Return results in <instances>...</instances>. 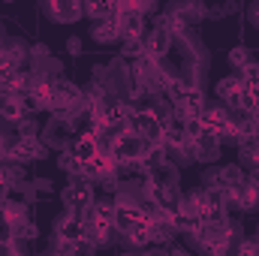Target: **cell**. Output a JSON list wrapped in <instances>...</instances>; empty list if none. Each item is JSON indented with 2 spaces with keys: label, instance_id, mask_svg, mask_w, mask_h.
<instances>
[{
  "label": "cell",
  "instance_id": "6da1fadb",
  "mask_svg": "<svg viewBox=\"0 0 259 256\" xmlns=\"http://www.w3.org/2000/svg\"><path fill=\"white\" fill-rule=\"evenodd\" d=\"M139 223H151V217L145 214V208L136 205V202H130V199H124V196H118L115 199V229L121 235H127L130 229L139 226Z\"/></svg>",
  "mask_w": 259,
  "mask_h": 256
},
{
  "label": "cell",
  "instance_id": "7a4b0ae2",
  "mask_svg": "<svg viewBox=\"0 0 259 256\" xmlns=\"http://www.w3.org/2000/svg\"><path fill=\"white\" fill-rule=\"evenodd\" d=\"M3 154L12 157V160H18V163H24V160H42V157L49 154V148H46L36 136H18L15 142H9V145L3 148Z\"/></svg>",
  "mask_w": 259,
  "mask_h": 256
},
{
  "label": "cell",
  "instance_id": "3957f363",
  "mask_svg": "<svg viewBox=\"0 0 259 256\" xmlns=\"http://www.w3.org/2000/svg\"><path fill=\"white\" fill-rule=\"evenodd\" d=\"M199 124H202L205 133H211V136H217V139H223V136H235V133H238L235 118H232L226 109H205L202 118H199Z\"/></svg>",
  "mask_w": 259,
  "mask_h": 256
},
{
  "label": "cell",
  "instance_id": "277c9868",
  "mask_svg": "<svg viewBox=\"0 0 259 256\" xmlns=\"http://www.w3.org/2000/svg\"><path fill=\"white\" fill-rule=\"evenodd\" d=\"M55 235L58 238H64V241H72V244H81L84 241V235H88V223H84V217L81 214H64L58 223H55Z\"/></svg>",
  "mask_w": 259,
  "mask_h": 256
},
{
  "label": "cell",
  "instance_id": "5b68a950",
  "mask_svg": "<svg viewBox=\"0 0 259 256\" xmlns=\"http://www.w3.org/2000/svg\"><path fill=\"white\" fill-rule=\"evenodd\" d=\"M169 49H172V33H169V30L163 27V21H160V24L148 33V39H145V55L154 58V61H160Z\"/></svg>",
  "mask_w": 259,
  "mask_h": 256
},
{
  "label": "cell",
  "instance_id": "8992f818",
  "mask_svg": "<svg viewBox=\"0 0 259 256\" xmlns=\"http://www.w3.org/2000/svg\"><path fill=\"white\" fill-rule=\"evenodd\" d=\"M66 154H72L78 163H88L94 154H97V133L94 130H84V133H78L69 145H66Z\"/></svg>",
  "mask_w": 259,
  "mask_h": 256
},
{
  "label": "cell",
  "instance_id": "52a82bcc",
  "mask_svg": "<svg viewBox=\"0 0 259 256\" xmlns=\"http://www.w3.org/2000/svg\"><path fill=\"white\" fill-rule=\"evenodd\" d=\"M241 181H244V175H241V169H238V166H220V169L208 178V187L229 193L232 187H238Z\"/></svg>",
  "mask_w": 259,
  "mask_h": 256
},
{
  "label": "cell",
  "instance_id": "ba28073f",
  "mask_svg": "<svg viewBox=\"0 0 259 256\" xmlns=\"http://www.w3.org/2000/svg\"><path fill=\"white\" fill-rule=\"evenodd\" d=\"M81 217L88 226H115V202H94Z\"/></svg>",
  "mask_w": 259,
  "mask_h": 256
},
{
  "label": "cell",
  "instance_id": "9c48e42d",
  "mask_svg": "<svg viewBox=\"0 0 259 256\" xmlns=\"http://www.w3.org/2000/svg\"><path fill=\"white\" fill-rule=\"evenodd\" d=\"M178 109L184 112V118H187V121L202 118V112L208 109V106H205V94H202L199 88H190V91H187V97H184V103H181Z\"/></svg>",
  "mask_w": 259,
  "mask_h": 256
},
{
  "label": "cell",
  "instance_id": "30bf717a",
  "mask_svg": "<svg viewBox=\"0 0 259 256\" xmlns=\"http://www.w3.org/2000/svg\"><path fill=\"white\" fill-rule=\"evenodd\" d=\"M24 118V106L15 94H0V121H9V124H18Z\"/></svg>",
  "mask_w": 259,
  "mask_h": 256
},
{
  "label": "cell",
  "instance_id": "8fae6325",
  "mask_svg": "<svg viewBox=\"0 0 259 256\" xmlns=\"http://www.w3.org/2000/svg\"><path fill=\"white\" fill-rule=\"evenodd\" d=\"M241 88H244L241 75H226V78H220V81H217V97L235 109V97L241 94Z\"/></svg>",
  "mask_w": 259,
  "mask_h": 256
},
{
  "label": "cell",
  "instance_id": "7c38bea8",
  "mask_svg": "<svg viewBox=\"0 0 259 256\" xmlns=\"http://www.w3.org/2000/svg\"><path fill=\"white\" fill-rule=\"evenodd\" d=\"M21 178H24L21 163H18V160H12V157H6V154L0 151V181H3L6 187H12V184H18Z\"/></svg>",
  "mask_w": 259,
  "mask_h": 256
},
{
  "label": "cell",
  "instance_id": "4fadbf2b",
  "mask_svg": "<svg viewBox=\"0 0 259 256\" xmlns=\"http://www.w3.org/2000/svg\"><path fill=\"white\" fill-rule=\"evenodd\" d=\"M84 15H91L94 24L97 21H112L118 15V3H84Z\"/></svg>",
  "mask_w": 259,
  "mask_h": 256
},
{
  "label": "cell",
  "instance_id": "5bb4252c",
  "mask_svg": "<svg viewBox=\"0 0 259 256\" xmlns=\"http://www.w3.org/2000/svg\"><path fill=\"white\" fill-rule=\"evenodd\" d=\"M91 36H94L97 42H115V39H121L115 18H112V21H97V24L91 27Z\"/></svg>",
  "mask_w": 259,
  "mask_h": 256
},
{
  "label": "cell",
  "instance_id": "9a60e30c",
  "mask_svg": "<svg viewBox=\"0 0 259 256\" xmlns=\"http://www.w3.org/2000/svg\"><path fill=\"white\" fill-rule=\"evenodd\" d=\"M9 238H12V241H33V238H36V226L30 223V217L21 220V223H15V226L9 229Z\"/></svg>",
  "mask_w": 259,
  "mask_h": 256
},
{
  "label": "cell",
  "instance_id": "2e32d148",
  "mask_svg": "<svg viewBox=\"0 0 259 256\" xmlns=\"http://www.w3.org/2000/svg\"><path fill=\"white\" fill-rule=\"evenodd\" d=\"M49 12L52 15H58V18H64V21H72L75 15H81L84 12V3L78 6V3H52L49 6Z\"/></svg>",
  "mask_w": 259,
  "mask_h": 256
},
{
  "label": "cell",
  "instance_id": "e0dca14e",
  "mask_svg": "<svg viewBox=\"0 0 259 256\" xmlns=\"http://www.w3.org/2000/svg\"><path fill=\"white\" fill-rule=\"evenodd\" d=\"M124 238H130V241L139 244V247H142V244H151V223H139V226H133Z\"/></svg>",
  "mask_w": 259,
  "mask_h": 256
},
{
  "label": "cell",
  "instance_id": "ac0fdd59",
  "mask_svg": "<svg viewBox=\"0 0 259 256\" xmlns=\"http://www.w3.org/2000/svg\"><path fill=\"white\" fill-rule=\"evenodd\" d=\"M241 81H244L247 88L259 91V61H250V64L241 69Z\"/></svg>",
  "mask_w": 259,
  "mask_h": 256
},
{
  "label": "cell",
  "instance_id": "d6986e66",
  "mask_svg": "<svg viewBox=\"0 0 259 256\" xmlns=\"http://www.w3.org/2000/svg\"><path fill=\"white\" fill-rule=\"evenodd\" d=\"M124 58H133V61H139L142 55H145V39H124Z\"/></svg>",
  "mask_w": 259,
  "mask_h": 256
},
{
  "label": "cell",
  "instance_id": "ffe728a7",
  "mask_svg": "<svg viewBox=\"0 0 259 256\" xmlns=\"http://www.w3.org/2000/svg\"><path fill=\"white\" fill-rule=\"evenodd\" d=\"M229 64L235 66V69H244V66L250 64V52H247V49H241V46H238V49H232V52H229Z\"/></svg>",
  "mask_w": 259,
  "mask_h": 256
},
{
  "label": "cell",
  "instance_id": "44dd1931",
  "mask_svg": "<svg viewBox=\"0 0 259 256\" xmlns=\"http://www.w3.org/2000/svg\"><path fill=\"white\" fill-rule=\"evenodd\" d=\"M61 166H64V172H69L72 178H75V175H81V163H78L72 154H66V151L61 154Z\"/></svg>",
  "mask_w": 259,
  "mask_h": 256
},
{
  "label": "cell",
  "instance_id": "7402d4cb",
  "mask_svg": "<svg viewBox=\"0 0 259 256\" xmlns=\"http://www.w3.org/2000/svg\"><path fill=\"white\" fill-rule=\"evenodd\" d=\"M15 127H18V136H36V121H24L21 118Z\"/></svg>",
  "mask_w": 259,
  "mask_h": 256
},
{
  "label": "cell",
  "instance_id": "603a6c76",
  "mask_svg": "<svg viewBox=\"0 0 259 256\" xmlns=\"http://www.w3.org/2000/svg\"><path fill=\"white\" fill-rule=\"evenodd\" d=\"M69 256H94V247H91L88 241H81V244H75V247H72V253H69Z\"/></svg>",
  "mask_w": 259,
  "mask_h": 256
},
{
  "label": "cell",
  "instance_id": "cb8c5ba5",
  "mask_svg": "<svg viewBox=\"0 0 259 256\" xmlns=\"http://www.w3.org/2000/svg\"><path fill=\"white\" fill-rule=\"evenodd\" d=\"M166 256H190V253H187L184 247H169V250H166Z\"/></svg>",
  "mask_w": 259,
  "mask_h": 256
},
{
  "label": "cell",
  "instance_id": "d4e9b609",
  "mask_svg": "<svg viewBox=\"0 0 259 256\" xmlns=\"http://www.w3.org/2000/svg\"><path fill=\"white\" fill-rule=\"evenodd\" d=\"M69 52H72V55H78V39H75V36L69 39Z\"/></svg>",
  "mask_w": 259,
  "mask_h": 256
},
{
  "label": "cell",
  "instance_id": "484cf974",
  "mask_svg": "<svg viewBox=\"0 0 259 256\" xmlns=\"http://www.w3.org/2000/svg\"><path fill=\"white\" fill-rule=\"evenodd\" d=\"M250 160H253V166H256V169H259V148H256V151H253V154H250Z\"/></svg>",
  "mask_w": 259,
  "mask_h": 256
},
{
  "label": "cell",
  "instance_id": "4316f807",
  "mask_svg": "<svg viewBox=\"0 0 259 256\" xmlns=\"http://www.w3.org/2000/svg\"><path fill=\"white\" fill-rule=\"evenodd\" d=\"M253 18H256V24H259V6H253Z\"/></svg>",
  "mask_w": 259,
  "mask_h": 256
},
{
  "label": "cell",
  "instance_id": "83f0119b",
  "mask_svg": "<svg viewBox=\"0 0 259 256\" xmlns=\"http://www.w3.org/2000/svg\"><path fill=\"white\" fill-rule=\"evenodd\" d=\"M214 256H235V253H229V250H220V253H214Z\"/></svg>",
  "mask_w": 259,
  "mask_h": 256
},
{
  "label": "cell",
  "instance_id": "f1b7e54d",
  "mask_svg": "<svg viewBox=\"0 0 259 256\" xmlns=\"http://www.w3.org/2000/svg\"><path fill=\"white\" fill-rule=\"evenodd\" d=\"M124 256H142V253H124Z\"/></svg>",
  "mask_w": 259,
  "mask_h": 256
},
{
  "label": "cell",
  "instance_id": "f546056e",
  "mask_svg": "<svg viewBox=\"0 0 259 256\" xmlns=\"http://www.w3.org/2000/svg\"><path fill=\"white\" fill-rule=\"evenodd\" d=\"M12 256H21V253H12Z\"/></svg>",
  "mask_w": 259,
  "mask_h": 256
}]
</instances>
